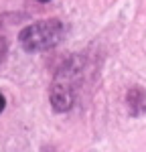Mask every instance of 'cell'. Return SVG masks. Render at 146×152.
<instances>
[{
    "instance_id": "cell-3",
    "label": "cell",
    "mask_w": 146,
    "mask_h": 152,
    "mask_svg": "<svg viewBox=\"0 0 146 152\" xmlns=\"http://www.w3.org/2000/svg\"><path fill=\"white\" fill-rule=\"evenodd\" d=\"M39 2H49V0H39Z\"/></svg>"
},
{
    "instance_id": "cell-2",
    "label": "cell",
    "mask_w": 146,
    "mask_h": 152,
    "mask_svg": "<svg viewBox=\"0 0 146 152\" xmlns=\"http://www.w3.org/2000/svg\"><path fill=\"white\" fill-rule=\"evenodd\" d=\"M4 105H6V99H4V95L0 94V114H2V110H4Z\"/></svg>"
},
{
    "instance_id": "cell-1",
    "label": "cell",
    "mask_w": 146,
    "mask_h": 152,
    "mask_svg": "<svg viewBox=\"0 0 146 152\" xmlns=\"http://www.w3.org/2000/svg\"><path fill=\"white\" fill-rule=\"evenodd\" d=\"M63 37V24L57 18L51 20H41L31 26H26L18 35V43L24 51L35 53V51H47L55 47Z\"/></svg>"
}]
</instances>
